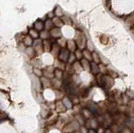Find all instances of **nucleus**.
<instances>
[{
	"mask_svg": "<svg viewBox=\"0 0 134 133\" xmlns=\"http://www.w3.org/2000/svg\"><path fill=\"white\" fill-rule=\"evenodd\" d=\"M34 29L37 31H43L44 29V23L42 20H37L34 23Z\"/></svg>",
	"mask_w": 134,
	"mask_h": 133,
	"instance_id": "nucleus-4",
	"label": "nucleus"
},
{
	"mask_svg": "<svg viewBox=\"0 0 134 133\" xmlns=\"http://www.w3.org/2000/svg\"><path fill=\"white\" fill-rule=\"evenodd\" d=\"M43 45H44V51H46V52L51 51L52 44H50V42L49 40H44L43 41Z\"/></svg>",
	"mask_w": 134,
	"mask_h": 133,
	"instance_id": "nucleus-16",
	"label": "nucleus"
},
{
	"mask_svg": "<svg viewBox=\"0 0 134 133\" xmlns=\"http://www.w3.org/2000/svg\"><path fill=\"white\" fill-rule=\"evenodd\" d=\"M77 133H80V132H77Z\"/></svg>",
	"mask_w": 134,
	"mask_h": 133,
	"instance_id": "nucleus-32",
	"label": "nucleus"
},
{
	"mask_svg": "<svg viewBox=\"0 0 134 133\" xmlns=\"http://www.w3.org/2000/svg\"><path fill=\"white\" fill-rule=\"evenodd\" d=\"M34 39L30 37V36L28 35H25L24 36V38L23 39V42H24V44L26 46L27 48L28 47H32V45L34 44Z\"/></svg>",
	"mask_w": 134,
	"mask_h": 133,
	"instance_id": "nucleus-5",
	"label": "nucleus"
},
{
	"mask_svg": "<svg viewBox=\"0 0 134 133\" xmlns=\"http://www.w3.org/2000/svg\"><path fill=\"white\" fill-rule=\"evenodd\" d=\"M75 58H76L77 59H80L81 60L82 59V56H83V53L80 51V49H76L75 51Z\"/></svg>",
	"mask_w": 134,
	"mask_h": 133,
	"instance_id": "nucleus-26",
	"label": "nucleus"
},
{
	"mask_svg": "<svg viewBox=\"0 0 134 133\" xmlns=\"http://www.w3.org/2000/svg\"><path fill=\"white\" fill-rule=\"evenodd\" d=\"M57 44L60 47H62V49L65 48V46L67 44V41H65V39L64 38H61V39H59L57 40Z\"/></svg>",
	"mask_w": 134,
	"mask_h": 133,
	"instance_id": "nucleus-24",
	"label": "nucleus"
},
{
	"mask_svg": "<svg viewBox=\"0 0 134 133\" xmlns=\"http://www.w3.org/2000/svg\"><path fill=\"white\" fill-rule=\"evenodd\" d=\"M54 75H55V78H56V79H58V80H62V77H63V71H62L61 70L55 69Z\"/></svg>",
	"mask_w": 134,
	"mask_h": 133,
	"instance_id": "nucleus-20",
	"label": "nucleus"
},
{
	"mask_svg": "<svg viewBox=\"0 0 134 133\" xmlns=\"http://www.w3.org/2000/svg\"><path fill=\"white\" fill-rule=\"evenodd\" d=\"M55 14L56 15V17H59V18H60V16L63 15V11L60 8V6H57L56 8H55Z\"/></svg>",
	"mask_w": 134,
	"mask_h": 133,
	"instance_id": "nucleus-25",
	"label": "nucleus"
},
{
	"mask_svg": "<svg viewBox=\"0 0 134 133\" xmlns=\"http://www.w3.org/2000/svg\"><path fill=\"white\" fill-rule=\"evenodd\" d=\"M60 47L59 46L58 44H52V48H51V54L53 55H60Z\"/></svg>",
	"mask_w": 134,
	"mask_h": 133,
	"instance_id": "nucleus-9",
	"label": "nucleus"
},
{
	"mask_svg": "<svg viewBox=\"0 0 134 133\" xmlns=\"http://www.w3.org/2000/svg\"><path fill=\"white\" fill-rule=\"evenodd\" d=\"M70 55H71V52L69 51L68 49H61L60 52V55H59V60L63 62V63H65V62H68L69 60V57H70Z\"/></svg>",
	"mask_w": 134,
	"mask_h": 133,
	"instance_id": "nucleus-2",
	"label": "nucleus"
},
{
	"mask_svg": "<svg viewBox=\"0 0 134 133\" xmlns=\"http://www.w3.org/2000/svg\"><path fill=\"white\" fill-rule=\"evenodd\" d=\"M49 33H50V36L53 38H60L61 36L60 29L59 28H54L53 29H51V31Z\"/></svg>",
	"mask_w": 134,
	"mask_h": 133,
	"instance_id": "nucleus-7",
	"label": "nucleus"
},
{
	"mask_svg": "<svg viewBox=\"0 0 134 133\" xmlns=\"http://www.w3.org/2000/svg\"><path fill=\"white\" fill-rule=\"evenodd\" d=\"M92 59H93L94 62H95L96 64V63H99V62L100 61L98 54H97L96 52H93V54H92Z\"/></svg>",
	"mask_w": 134,
	"mask_h": 133,
	"instance_id": "nucleus-27",
	"label": "nucleus"
},
{
	"mask_svg": "<svg viewBox=\"0 0 134 133\" xmlns=\"http://www.w3.org/2000/svg\"><path fill=\"white\" fill-rule=\"evenodd\" d=\"M32 47L35 49V53L37 55H40L44 51V45H43V40L42 39H35L34 41V44L32 45Z\"/></svg>",
	"mask_w": 134,
	"mask_h": 133,
	"instance_id": "nucleus-1",
	"label": "nucleus"
},
{
	"mask_svg": "<svg viewBox=\"0 0 134 133\" xmlns=\"http://www.w3.org/2000/svg\"><path fill=\"white\" fill-rule=\"evenodd\" d=\"M54 23H53L52 19H47V20H45V22H44V29H45V30H51L54 29Z\"/></svg>",
	"mask_w": 134,
	"mask_h": 133,
	"instance_id": "nucleus-10",
	"label": "nucleus"
},
{
	"mask_svg": "<svg viewBox=\"0 0 134 133\" xmlns=\"http://www.w3.org/2000/svg\"><path fill=\"white\" fill-rule=\"evenodd\" d=\"M80 63H81L82 69L86 70L91 69V64H89V61L86 60V59H82L81 60H80Z\"/></svg>",
	"mask_w": 134,
	"mask_h": 133,
	"instance_id": "nucleus-18",
	"label": "nucleus"
},
{
	"mask_svg": "<svg viewBox=\"0 0 134 133\" xmlns=\"http://www.w3.org/2000/svg\"><path fill=\"white\" fill-rule=\"evenodd\" d=\"M55 108H56V111L59 112H63L66 110V107L64 105L63 101H58L56 102V104H55Z\"/></svg>",
	"mask_w": 134,
	"mask_h": 133,
	"instance_id": "nucleus-6",
	"label": "nucleus"
},
{
	"mask_svg": "<svg viewBox=\"0 0 134 133\" xmlns=\"http://www.w3.org/2000/svg\"><path fill=\"white\" fill-rule=\"evenodd\" d=\"M62 101H63L64 105H65V106L66 107V109H71L72 108V106H73V104H72V102H71V100H70L69 98L64 97Z\"/></svg>",
	"mask_w": 134,
	"mask_h": 133,
	"instance_id": "nucleus-19",
	"label": "nucleus"
},
{
	"mask_svg": "<svg viewBox=\"0 0 134 133\" xmlns=\"http://www.w3.org/2000/svg\"><path fill=\"white\" fill-rule=\"evenodd\" d=\"M40 83H41V86H43V88H49V87L52 86L51 80L48 78L44 77V76L40 78Z\"/></svg>",
	"mask_w": 134,
	"mask_h": 133,
	"instance_id": "nucleus-3",
	"label": "nucleus"
},
{
	"mask_svg": "<svg viewBox=\"0 0 134 133\" xmlns=\"http://www.w3.org/2000/svg\"><path fill=\"white\" fill-rule=\"evenodd\" d=\"M25 52H26L27 55L29 56V58H34L35 56V54H36L33 47H28V48H26V50H25Z\"/></svg>",
	"mask_w": 134,
	"mask_h": 133,
	"instance_id": "nucleus-17",
	"label": "nucleus"
},
{
	"mask_svg": "<svg viewBox=\"0 0 134 133\" xmlns=\"http://www.w3.org/2000/svg\"><path fill=\"white\" fill-rule=\"evenodd\" d=\"M29 35L33 39H38V38L40 37V33L37 30H35V29H30L29 31Z\"/></svg>",
	"mask_w": 134,
	"mask_h": 133,
	"instance_id": "nucleus-14",
	"label": "nucleus"
},
{
	"mask_svg": "<svg viewBox=\"0 0 134 133\" xmlns=\"http://www.w3.org/2000/svg\"><path fill=\"white\" fill-rule=\"evenodd\" d=\"M82 53H83V55L85 56L86 60H88V61L92 60V55H91L90 51H88V50H83Z\"/></svg>",
	"mask_w": 134,
	"mask_h": 133,
	"instance_id": "nucleus-23",
	"label": "nucleus"
},
{
	"mask_svg": "<svg viewBox=\"0 0 134 133\" xmlns=\"http://www.w3.org/2000/svg\"><path fill=\"white\" fill-rule=\"evenodd\" d=\"M55 71V70H54ZM54 71H51L50 70V68L49 69H45V70H43V74H44V77H46V78H48V79H53L54 78Z\"/></svg>",
	"mask_w": 134,
	"mask_h": 133,
	"instance_id": "nucleus-11",
	"label": "nucleus"
},
{
	"mask_svg": "<svg viewBox=\"0 0 134 133\" xmlns=\"http://www.w3.org/2000/svg\"><path fill=\"white\" fill-rule=\"evenodd\" d=\"M51 83H52V86H55L56 89H60L61 86H62V82H61V80H58L56 78H53L51 80Z\"/></svg>",
	"mask_w": 134,
	"mask_h": 133,
	"instance_id": "nucleus-15",
	"label": "nucleus"
},
{
	"mask_svg": "<svg viewBox=\"0 0 134 133\" xmlns=\"http://www.w3.org/2000/svg\"><path fill=\"white\" fill-rule=\"evenodd\" d=\"M76 59V58H75V55L74 53H71V55H70V57H69V60L68 62L69 63H73V62Z\"/></svg>",
	"mask_w": 134,
	"mask_h": 133,
	"instance_id": "nucleus-28",
	"label": "nucleus"
},
{
	"mask_svg": "<svg viewBox=\"0 0 134 133\" xmlns=\"http://www.w3.org/2000/svg\"><path fill=\"white\" fill-rule=\"evenodd\" d=\"M91 72L95 75L99 73V67L96 63H95V62H91Z\"/></svg>",
	"mask_w": 134,
	"mask_h": 133,
	"instance_id": "nucleus-21",
	"label": "nucleus"
},
{
	"mask_svg": "<svg viewBox=\"0 0 134 133\" xmlns=\"http://www.w3.org/2000/svg\"><path fill=\"white\" fill-rule=\"evenodd\" d=\"M40 37L42 40H49V38L50 37V33L47 30H43L40 33Z\"/></svg>",
	"mask_w": 134,
	"mask_h": 133,
	"instance_id": "nucleus-12",
	"label": "nucleus"
},
{
	"mask_svg": "<svg viewBox=\"0 0 134 133\" xmlns=\"http://www.w3.org/2000/svg\"><path fill=\"white\" fill-rule=\"evenodd\" d=\"M67 48L70 52L73 53L76 50V44L73 40H68L67 41Z\"/></svg>",
	"mask_w": 134,
	"mask_h": 133,
	"instance_id": "nucleus-8",
	"label": "nucleus"
},
{
	"mask_svg": "<svg viewBox=\"0 0 134 133\" xmlns=\"http://www.w3.org/2000/svg\"><path fill=\"white\" fill-rule=\"evenodd\" d=\"M88 133H96V131H93V130H90V131H89V132H88Z\"/></svg>",
	"mask_w": 134,
	"mask_h": 133,
	"instance_id": "nucleus-29",
	"label": "nucleus"
},
{
	"mask_svg": "<svg viewBox=\"0 0 134 133\" xmlns=\"http://www.w3.org/2000/svg\"><path fill=\"white\" fill-rule=\"evenodd\" d=\"M33 72L34 74H35L37 77H43L44 76V74H43V70H41L40 68H34L33 69Z\"/></svg>",
	"mask_w": 134,
	"mask_h": 133,
	"instance_id": "nucleus-22",
	"label": "nucleus"
},
{
	"mask_svg": "<svg viewBox=\"0 0 134 133\" xmlns=\"http://www.w3.org/2000/svg\"><path fill=\"white\" fill-rule=\"evenodd\" d=\"M82 131H83V133H86V130L85 128H82Z\"/></svg>",
	"mask_w": 134,
	"mask_h": 133,
	"instance_id": "nucleus-30",
	"label": "nucleus"
},
{
	"mask_svg": "<svg viewBox=\"0 0 134 133\" xmlns=\"http://www.w3.org/2000/svg\"><path fill=\"white\" fill-rule=\"evenodd\" d=\"M106 133H111V131H107V132H106Z\"/></svg>",
	"mask_w": 134,
	"mask_h": 133,
	"instance_id": "nucleus-31",
	"label": "nucleus"
},
{
	"mask_svg": "<svg viewBox=\"0 0 134 133\" xmlns=\"http://www.w3.org/2000/svg\"><path fill=\"white\" fill-rule=\"evenodd\" d=\"M52 21H53V23H54L55 26H56V28H59V29H60V27H62L64 24L62 19H60L59 17H55V18L52 19Z\"/></svg>",
	"mask_w": 134,
	"mask_h": 133,
	"instance_id": "nucleus-13",
	"label": "nucleus"
}]
</instances>
